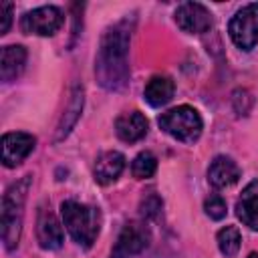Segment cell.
<instances>
[{
    "label": "cell",
    "instance_id": "7a4b0ae2",
    "mask_svg": "<svg viewBox=\"0 0 258 258\" xmlns=\"http://www.w3.org/2000/svg\"><path fill=\"white\" fill-rule=\"evenodd\" d=\"M60 216H62V224L69 230V234L73 236V240L83 248H91L101 230L99 208L81 204L75 200H67L60 204Z\"/></svg>",
    "mask_w": 258,
    "mask_h": 258
},
{
    "label": "cell",
    "instance_id": "7c38bea8",
    "mask_svg": "<svg viewBox=\"0 0 258 258\" xmlns=\"http://www.w3.org/2000/svg\"><path fill=\"white\" fill-rule=\"evenodd\" d=\"M147 119L143 113L139 111H129V113H123L117 117L115 121V133L121 141L125 143H135L139 141L141 137H145L147 133Z\"/></svg>",
    "mask_w": 258,
    "mask_h": 258
},
{
    "label": "cell",
    "instance_id": "2e32d148",
    "mask_svg": "<svg viewBox=\"0 0 258 258\" xmlns=\"http://www.w3.org/2000/svg\"><path fill=\"white\" fill-rule=\"evenodd\" d=\"M173 91H175V85H173V81L169 77L155 75V77H151L147 81L145 91H143V97H145V101L151 107H161V105H165V103L171 101Z\"/></svg>",
    "mask_w": 258,
    "mask_h": 258
},
{
    "label": "cell",
    "instance_id": "ac0fdd59",
    "mask_svg": "<svg viewBox=\"0 0 258 258\" xmlns=\"http://www.w3.org/2000/svg\"><path fill=\"white\" fill-rule=\"evenodd\" d=\"M218 248L226 258H232L238 254L240 250V242H242V234L236 226H226L218 232Z\"/></svg>",
    "mask_w": 258,
    "mask_h": 258
},
{
    "label": "cell",
    "instance_id": "4fadbf2b",
    "mask_svg": "<svg viewBox=\"0 0 258 258\" xmlns=\"http://www.w3.org/2000/svg\"><path fill=\"white\" fill-rule=\"evenodd\" d=\"M123 167H125L123 153H119V151H105L95 161V169H93L95 181L101 183V185H109V183H113L121 175Z\"/></svg>",
    "mask_w": 258,
    "mask_h": 258
},
{
    "label": "cell",
    "instance_id": "ba28073f",
    "mask_svg": "<svg viewBox=\"0 0 258 258\" xmlns=\"http://www.w3.org/2000/svg\"><path fill=\"white\" fill-rule=\"evenodd\" d=\"M175 24L189 34H202L212 28V12L200 2H183L175 8Z\"/></svg>",
    "mask_w": 258,
    "mask_h": 258
},
{
    "label": "cell",
    "instance_id": "52a82bcc",
    "mask_svg": "<svg viewBox=\"0 0 258 258\" xmlns=\"http://www.w3.org/2000/svg\"><path fill=\"white\" fill-rule=\"evenodd\" d=\"M151 234L147 224L143 222H129L123 226L113 250H111V258H131L139 252H143L149 246Z\"/></svg>",
    "mask_w": 258,
    "mask_h": 258
},
{
    "label": "cell",
    "instance_id": "44dd1931",
    "mask_svg": "<svg viewBox=\"0 0 258 258\" xmlns=\"http://www.w3.org/2000/svg\"><path fill=\"white\" fill-rule=\"evenodd\" d=\"M139 212H141V216H143L145 220L157 218V214L161 212V200H159V196L149 194L147 198H143V200H141V206H139Z\"/></svg>",
    "mask_w": 258,
    "mask_h": 258
},
{
    "label": "cell",
    "instance_id": "ffe728a7",
    "mask_svg": "<svg viewBox=\"0 0 258 258\" xmlns=\"http://www.w3.org/2000/svg\"><path fill=\"white\" fill-rule=\"evenodd\" d=\"M204 210H206V214H208L212 220H222V218H226V214H228L226 202H224V198H220V196H210V198L204 202Z\"/></svg>",
    "mask_w": 258,
    "mask_h": 258
},
{
    "label": "cell",
    "instance_id": "8fae6325",
    "mask_svg": "<svg viewBox=\"0 0 258 258\" xmlns=\"http://www.w3.org/2000/svg\"><path fill=\"white\" fill-rule=\"evenodd\" d=\"M238 177H240V167L232 157L218 155L212 159V163L208 167V181L214 187H218V189L230 187L238 181Z\"/></svg>",
    "mask_w": 258,
    "mask_h": 258
},
{
    "label": "cell",
    "instance_id": "8992f818",
    "mask_svg": "<svg viewBox=\"0 0 258 258\" xmlns=\"http://www.w3.org/2000/svg\"><path fill=\"white\" fill-rule=\"evenodd\" d=\"M64 22V16L60 8L56 6H40L30 12H26L20 18V28L24 34H36V36H52Z\"/></svg>",
    "mask_w": 258,
    "mask_h": 258
},
{
    "label": "cell",
    "instance_id": "3957f363",
    "mask_svg": "<svg viewBox=\"0 0 258 258\" xmlns=\"http://www.w3.org/2000/svg\"><path fill=\"white\" fill-rule=\"evenodd\" d=\"M32 177L24 175L20 181L12 183L4 198H2V240L8 250L18 246L20 230H22V216H24V200L30 187Z\"/></svg>",
    "mask_w": 258,
    "mask_h": 258
},
{
    "label": "cell",
    "instance_id": "277c9868",
    "mask_svg": "<svg viewBox=\"0 0 258 258\" xmlns=\"http://www.w3.org/2000/svg\"><path fill=\"white\" fill-rule=\"evenodd\" d=\"M157 123L167 135H171L173 139H177L181 143L198 141L202 135V127H204L200 113L189 105H179V107L165 111L157 119Z\"/></svg>",
    "mask_w": 258,
    "mask_h": 258
},
{
    "label": "cell",
    "instance_id": "7402d4cb",
    "mask_svg": "<svg viewBox=\"0 0 258 258\" xmlns=\"http://www.w3.org/2000/svg\"><path fill=\"white\" fill-rule=\"evenodd\" d=\"M0 16H2V24H0V34H6L12 22V4L10 2H2L0 4Z\"/></svg>",
    "mask_w": 258,
    "mask_h": 258
},
{
    "label": "cell",
    "instance_id": "e0dca14e",
    "mask_svg": "<svg viewBox=\"0 0 258 258\" xmlns=\"http://www.w3.org/2000/svg\"><path fill=\"white\" fill-rule=\"evenodd\" d=\"M81 111H83V87H75L73 93H71V99H69V105L64 109V115L56 127V141L64 139L71 129L75 127L77 119L81 117Z\"/></svg>",
    "mask_w": 258,
    "mask_h": 258
},
{
    "label": "cell",
    "instance_id": "d6986e66",
    "mask_svg": "<svg viewBox=\"0 0 258 258\" xmlns=\"http://www.w3.org/2000/svg\"><path fill=\"white\" fill-rule=\"evenodd\" d=\"M155 169H157V159H155V155H153L151 151H141V153L133 159V163H131V173H133V177H137V179H147V177H151V175L155 173Z\"/></svg>",
    "mask_w": 258,
    "mask_h": 258
},
{
    "label": "cell",
    "instance_id": "30bf717a",
    "mask_svg": "<svg viewBox=\"0 0 258 258\" xmlns=\"http://www.w3.org/2000/svg\"><path fill=\"white\" fill-rule=\"evenodd\" d=\"M36 238L40 248L44 250H56L62 246L64 234H62V226L58 224L56 216L50 210H40L38 218H36Z\"/></svg>",
    "mask_w": 258,
    "mask_h": 258
},
{
    "label": "cell",
    "instance_id": "5bb4252c",
    "mask_svg": "<svg viewBox=\"0 0 258 258\" xmlns=\"http://www.w3.org/2000/svg\"><path fill=\"white\" fill-rule=\"evenodd\" d=\"M236 214L248 228L258 232V179L250 181L236 202Z\"/></svg>",
    "mask_w": 258,
    "mask_h": 258
},
{
    "label": "cell",
    "instance_id": "603a6c76",
    "mask_svg": "<svg viewBox=\"0 0 258 258\" xmlns=\"http://www.w3.org/2000/svg\"><path fill=\"white\" fill-rule=\"evenodd\" d=\"M248 258H258V254H256V252H252V254H250Z\"/></svg>",
    "mask_w": 258,
    "mask_h": 258
},
{
    "label": "cell",
    "instance_id": "9c48e42d",
    "mask_svg": "<svg viewBox=\"0 0 258 258\" xmlns=\"http://www.w3.org/2000/svg\"><path fill=\"white\" fill-rule=\"evenodd\" d=\"M34 143L36 139L30 133H24V131L6 133L2 137V163L6 167H16L32 153Z\"/></svg>",
    "mask_w": 258,
    "mask_h": 258
},
{
    "label": "cell",
    "instance_id": "5b68a950",
    "mask_svg": "<svg viewBox=\"0 0 258 258\" xmlns=\"http://www.w3.org/2000/svg\"><path fill=\"white\" fill-rule=\"evenodd\" d=\"M232 42L242 50H252L258 44V2L236 10L228 24Z\"/></svg>",
    "mask_w": 258,
    "mask_h": 258
},
{
    "label": "cell",
    "instance_id": "9a60e30c",
    "mask_svg": "<svg viewBox=\"0 0 258 258\" xmlns=\"http://www.w3.org/2000/svg\"><path fill=\"white\" fill-rule=\"evenodd\" d=\"M26 64V48L20 44H8L2 48V60H0V77L2 81L10 83L24 71Z\"/></svg>",
    "mask_w": 258,
    "mask_h": 258
},
{
    "label": "cell",
    "instance_id": "6da1fadb",
    "mask_svg": "<svg viewBox=\"0 0 258 258\" xmlns=\"http://www.w3.org/2000/svg\"><path fill=\"white\" fill-rule=\"evenodd\" d=\"M133 32V18H123L109 26L99 42L95 58V75L103 89L119 91L129 81V42Z\"/></svg>",
    "mask_w": 258,
    "mask_h": 258
}]
</instances>
